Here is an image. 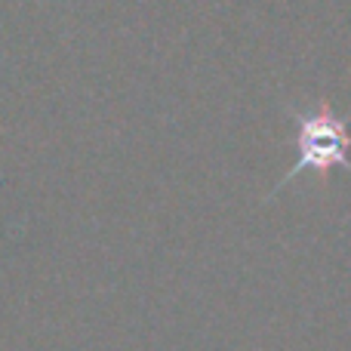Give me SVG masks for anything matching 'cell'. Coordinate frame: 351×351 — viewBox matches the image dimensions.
Returning a JSON list of instances; mask_svg holds the SVG:
<instances>
[{"instance_id":"6da1fadb","label":"cell","mask_w":351,"mask_h":351,"mask_svg":"<svg viewBox=\"0 0 351 351\" xmlns=\"http://www.w3.org/2000/svg\"><path fill=\"white\" fill-rule=\"evenodd\" d=\"M290 111L299 123V133H296L299 160H296V167L280 179V185H284V182H293L305 170L315 173L321 182L327 179L333 167H346L351 173V158H348V148H351L348 123H351V117H339L330 102H321L317 108H308V111H299V108H290Z\"/></svg>"}]
</instances>
